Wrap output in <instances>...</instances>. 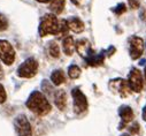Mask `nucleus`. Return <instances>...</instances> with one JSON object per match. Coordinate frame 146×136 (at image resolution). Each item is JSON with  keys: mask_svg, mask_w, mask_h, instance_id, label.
I'll list each match as a JSON object with an SVG mask.
<instances>
[{"mask_svg": "<svg viewBox=\"0 0 146 136\" xmlns=\"http://www.w3.org/2000/svg\"><path fill=\"white\" fill-rule=\"evenodd\" d=\"M64 4H66V0H51L50 9L54 14H60L64 8Z\"/></svg>", "mask_w": 146, "mask_h": 136, "instance_id": "nucleus-17", "label": "nucleus"}, {"mask_svg": "<svg viewBox=\"0 0 146 136\" xmlns=\"http://www.w3.org/2000/svg\"><path fill=\"white\" fill-rule=\"evenodd\" d=\"M8 28V20L7 17L0 13V31H5Z\"/></svg>", "mask_w": 146, "mask_h": 136, "instance_id": "nucleus-21", "label": "nucleus"}, {"mask_svg": "<svg viewBox=\"0 0 146 136\" xmlns=\"http://www.w3.org/2000/svg\"><path fill=\"white\" fill-rule=\"evenodd\" d=\"M14 127L17 133V136H32L31 125L24 114H20L15 118Z\"/></svg>", "mask_w": 146, "mask_h": 136, "instance_id": "nucleus-5", "label": "nucleus"}, {"mask_svg": "<svg viewBox=\"0 0 146 136\" xmlns=\"http://www.w3.org/2000/svg\"><path fill=\"white\" fill-rule=\"evenodd\" d=\"M38 66L39 65H38L37 60L33 59V58H29L19 66L16 74H17L19 77H23V79L33 77L36 74H37Z\"/></svg>", "mask_w": 146, "mask_h": 136, "instance_id": "nucleus-3", "label": "nucleus"}, {"mask_svg": "<svg viewBox=\"0 0 146 136\" xmlns=\"http://www.w3.org/2000/svg\"><path fill=\"white\" fill-rule=\"evenodd\" d=\"M145 62H146V60H145V59H141V60H140V62H139V65H140V66H144V65H145Z\"/></svg>", "mask_w": 146, "mask_h": 136, "instance_id": "nucleus-31", "label": "nucleus"}, {"mask_svg": "<svg viewBox=\"0 0 146 136\" xmlns=\"http://www.w3.org/2000/svg\"><path fill=\"white\" fill-rule=\"evenodd\" d=\"M140 19L145 22V24H146V9H144V11H141V13H140Z\"/></svg>", "mask_w": 146, "mask_h": 136, "instance_id": "nucleus-28", "label": "nucleus"}, {"mask_svg": "<svg viewBox=\"0 0 146 136\" xmlns=\"http://www.w3.org/2000/svg\"><path fill=\"white\" fill-rule=\"evenodd\" d=\"M59 33V21L54 14H45L39 23V35L45 37L47 35H56Z\"/></svg>", "mask_w": 146, "mask_h": 136, "instance_id": "nucleus-2", "label": "nucleus"}, {"mask_svg": "<svg viewBox=\"0 0 146 136\" xmlns=\"http://www.w3.org/2000/svg\"><path fill=\"white\" fill-rule=\"evenodd\" d=\"M128 129H129V133H130L131 135H137V134L139 133L140 127H139V123H138V122H133Z\"/></svg>", "mask_w": 146, "mask_h": 136, "instance_id": "nucleus-23", "label": "nucleus"}, {"mask_svg": "<svg viewBox=\"0 0 146 136\" xmlns=\"http://www.w3.org/2000/svg\"><path fill=\"white\" fill-rule=\"evenodd\" d=\"M25 105L31 112L40 117H44L51 112V104L48 103L47 98L39 91H33L29 96Z\"/></svg>", "mask_w": 146, "mask_h": 136, "instance_id": "nucleus-1", "label": "nucleus"}, {"mask_svg": "<svg viewBox=\"0 0 146 136\" xmlns=\"http://www.w3.org/2000/svg\"><path fill=\"white\" fill-rule=\"evenodd\" d=\"M121 136H130V135H128V134H122Z\"/></svg>", "mask_w": 146, "mask_h": 136, "instance_id": "nucleus-35", "label": "nucleus"}, {"mask_svg": "<svg viewBox=\"0 0 146 136\" xmlns=\"http://www.w3.org/2000/svg\"><path fill=\"white\" fill-rule=\"evenodd\" d=\"M81 75V68L76 65H71L68 68V76L70 79H77Z\"/></svg>", "mask_w": 146, "mask_h": 136, "instance_id": "nucleus-19", "label": "nucleus"}, {"mask_svg": "<svg viewBox=\"0 0 146 136\" xmlns=\"http://www.w3.org/2000/svg\"><path fill=\"white\" fill-rule=\"evenodd\" d=\"M42 88H43L44 91H46V92H50V91L52 90V87L48 84V81H46V80H44V82H43V84H42Z\"/></svg>", "mask_w": 146, "mask_h": 136, "instance_id": "nucleus-25", "label": "nucleus"}, {"mask_svg": "<svg viewBox=\"0 0 146 136\" xmlns=\"http://www.w3.org/2000/svg\"><path fill=\"white\" fill-rule=\"evenodd\" d=\"M75 46H76V51H77V53L84 59V60H86V59H89L94 52H93V50H92V47H91V44H90V42L88 41V39H80V41H77L76 42V44H75Z\"/></svg>", "mask_w": 146, "mask_h": 136, "instance_id": "nucleus-10", "label": "nucleus"}, {"mask_svg": "<svg viewBox=\"0 0 146 136\" xmlns=\"http://www.w3.org/2000/svg\"><path fill=\"white\" fill-rule=\"evenodd\" d=\"M66 80V75H64V72L61 71V69H56L52 73L51 75V81L54 85H60L64 82Z\"/></svg>", "mask_w": 146, "mask_h": 136, "instance_id": "nucleus-16", "label": "nucleus"}, {"mask_svg": "<svg viewBox=\"0 0 146 136\" xmlns=\"http://www.w3.org/2000/svg\"><path fill=\"white\" fill-rule=\"evenodd\" d=\"M0 59L6 65H12L15 60V51L12 44L5 39H0Z\"/></svg>", "mask_w": 146, "mask_h": 136, "instance_id": "nucleus-6", "label": "nucleus"}, {"mask_svg": "<svg viewBox=\"0 0 146 136\" xmlns=\"http://www.w3.org/2000/svg\"><path fill=\"white\" fill-rule=\"evenodd\" d=\"M129 5H130L131 8L136 9V8L139 7V0H129Z\"/></svg>", "mask_w": 146, "mask_h": 136, "instance_id": "nucleus-26", "label": "nucleus"}, {"mask_svg": "<svg viewBox=\"0 0 146 136\" xmlns=\"http://www.w3.org/2000/svg\"><path fill=\"white\" fill-rule=\"evenodd\" d=\"M144 77H145V81H146V66H145V69H144Z\"/></svg>", "mask_w": 146, "mask_h": 136, "instance_id": "nucleus-34", "label": "nucleus"}, {"mask_svg": "<svg viewBox=\"0 0 146 136\" xmlns=\"http://www.w3.org/2000/svg\"><path fill=\"white\" fill-rule=\"evenodd\" d=\"M48 52H50L51 57H53V58H59V57H60V49H59V45H58L55 42H52V43L50 44Z\"/></svg>", "mask_w": 146, "mask_h": 136, "instance_id": "nucleus-20", "label": "nucleus"}, {"mask_svg": "<svg viewBox=\"0 0 146 136\" xmlns=\"http://www.w3.org/2000/svg\"><path fill=\"white\" fill-rule=\"evenodd\" d=\"M7 99V93L5 91V88L3 87V84H0V104L5 103Z\"/></svg>", "mask_w": 146, "mask_h": 136, "instance_id": "nucleus-24", "label": "nucleus"}, {"mask_svg": "<svg viewBox=\"0 0 146 136\" xmlns=\"http://www.w3.org/2000/svg\"><path fill=\"white\" fill-rule=\"evenodd\" d=\"M128 83H129V87H130L131 91L140 92L143 90L144 81H143V76H141V73H140L139 69H137V68H132V69L130 71Z\"/></svg>", "mask_w": 146, "mask_h": 136, "instance_id": "nucleus-9", "label": "nucleus"}, {"mask_svg": "<svg viewBox=\"0 0 146 136\" xmlns=\"http://www.w3.org/2000/svg\"><path fill=\"white\" fill-rule=\"evenodd\" d=\"M37 1H39V3H43V4H45V3H48V1H51V0H37Z\"/></svg>", "mask_w": 146, "mask_h": 136, "instance_id": "nucleus-32", "label": "nucleus"}, {"mask_svg": "<svg viewBox=\"0 0 146 136\" xmlns=\"http://www.w3.org/2000/svg\"><path fill=\"white\" fill-rule=\"evenodd\" d=\"M3 75H4V74H3V69H1V67H0V79L3 77Z\"/></svg>", "mask_w": 146, "mask_h": 136, "instance_id": "nucleus-33", "label": "nucleus"}, {"mask_svg": "<svg viewBox=\"0 0 146 136\" xmlns=\"http://www.w3.org/2000/svg\"><path fill=\"white\" fill-rule=\"evenodd\" d=\"M115 51H116V50H115V47H114V46H109V47H108V50L106 51V53H107V55H108V57H111V55H113V54H114V52H115Z\"/></svg>", "mask_w": 146, "mask_h": 136, "instance_id": "nucleus-27", "label": "nucleus"}, {"mask_svg": "<svg viewBox=\"0 0 146 136\" xmlns=\"http://www.w3.org/2000/svg\"><path fill=\"white\" fill-rule=\"evenodd\" d=\"M80 1H81V0H71V3H72V4H75V5H78Z\"/></svg>", "mask_w": 146, "mask_h": 136, "instance_id": "nucleus-30", "label": "nucleus"}, {"mask_svg": "<svg viewBox=\"0 0 146 136\" xmlns=\"http://www.w3.org/2000/svg\"><path fill=\"white\" fill-rule=\"evenodd\" d=\"M108 87H109V89H111L113 92L119 93L121 97H128L130 95V92H131V89L129 87L128 81H125L123 79H114V80H111Z\"/></svg>", "mask_w": 146, "mask_h": 136, "instance_id": "nucleus-7", "label": "nucleus"}, {"mask_svg": "<svg viewBox=\"0 0 146 136\" xmlns=\"http://www.w3.org/2000/svg\"><path fill=\"white\" fill-rule=\"evenodd\" d=\"M68 24H69V29L71 31H74L76 33H80L84 30V23L82 22V20H80L78 17H71L70 20H68Z\"/></svg>", "mask_w": 146, "mask_h": 136, "instance_id": "nucleus-15", "label": "nucleus"}, {"mask_svg": "<svg viewBox=\"0 0 146 136\" xmlns=\"http://www.w3.org/2000/svg\"><path fill=\"white\" fill-rule=\"evenodd\" d=\"M69 30V24L67 20H60L59 21V33L58 37H62V36H67Z\"/></svg>", "mask_w": 146, "mask_h": 136, "instance_id": "nucleus-18", "label": "nucleus"}, {"mask_svg": "<svg viewBox=\"0 0 146 136\" xmlns=\"http://www.w3.org/2000/svg\"><path fill=\"white\" fill-rule=\"evenodd\" d=\"M62 49H63V52L66 55H72V53H74L76 50L74 38L71 36H67L62 42Z\"/></svg>", "mask_w": 146, "mask_h": 136, "instance_id": "nucleus-14", "label": "nucleus"}, {"mask_svg": "<svg viewBox=\"0 0 146 136\" xmlns=\"http://www.w3.org/2000/svg\"><path fill=\"white\" fill-rule=\"evenodd\" d=\"M54 103L56 105V107L61 111H63L66 109L67 105V93L64 90H58L54 95Z\"/></svg>", "mask_w": 146, "mask_h": 136, "instance_id": "nucleus-13", "label": "nucleus"}, {"mask_svg": "<svg viewBox=\"0 0 146 136\" xmlns=\"http://www.w3.org/2000/svg\"><path fill=\"white\" fill-rule=\"evenodd\" d=\"M125 11H127V6H125V4H123V3L119 4V5L113 9V12H114L116 15H122L123 13H125Z\"/></svg>", "mask_w": 146, "mask_h": 136, "instance_id": "nucleus-22", "label": "nucleus"}, {"mask_svg": "<svg viewBox=\"0 0 146 136\" xmlns=\"http://www.w3.org/2000/svg\"><path fill=\"white\" fill-rule=\"evenodd\" d=\"M144 52V41L138 36H132L129 39V53L132 60H137Z\"/></svg>", "mask_w": 146, "mask_h": 136, "instance_id": "nucleus-8", "label": "nucleus"}, {"mask_svg": "<svg viewBox=\"0 0 146 136\" xmlns=\"http://www.w3.org/2000/svg\"><path fill=\"white\" fill-rule=\"evenodd\" d=\"M71 96L74 98V111L76 114H82L88 110V98L80 90V88H74L71 90Z\"/></svg>", "mask_w": 146, "mask_h": 136, "instance_id": "nucleus-4", "label": "nucleus"}, {"mask_svg": "<svg viewBox=\"0 0 146 136\" xmlns=\"http://www.w3.org/2000/svg\"><path fill=\"white\" fill-rule=\"evenodd\" d=\"M143 120L146 121V105H145L144 109H143Z\"/></svg>", "mask_w": 146, "mask_h": 136, "instance_id": "nucleus-29", "label": "nucleus"}, {"mask_svg": "<svg viewBox=\"0 0 146 136\" xmlns=\"http://www.w3.org/2000/svg\"><path fill=\"white\" fill-rule=\"evenodd\" d=\"M105 53H106V51H101L100 53H93L89 59L84 60L86 66H91V67L101 66L105 61Z\"/></svg>", "mask_w": 146, "mask_h": 136, "instance_id": "nucleus-12", "label": "nucleus"}, {"mask_svg": "<svg viewBox=\"0 0 146 136\" xmlns=\"http://www.w3.org/2000/svg\"><path fill=\"white\" fill-rule=\"evenodd\" d=\"M119 115L121 118V123H120V127L119 129H123L127 123H129L132 119H133V111L130 106H127V105H122L120 109H119Z\"/></svg>", "mask_w": 146, "mask_h": 136, "instance_id": "nucleus-11", "label": "nucleus"}]
</instances>
